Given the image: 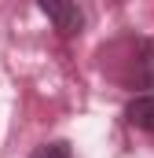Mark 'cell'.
I'll return each mask as SVG.
<instances>
[{
  "mask_svg": "<svg viewBox=\"0 0 154 158\" xmlns=\"http://www.w3.org/2000/svg\"><path fill=\"white\" fill-rule=\"evenodd\" d=\"M37 11L63 33V37H77L84 30V7L77 4H59V0H48V4H37Z\"/></svg>",
  "mask_w": 154,
  "mask_h": 158,
  "instance_id": "cell-1",
  "label": "cell"
},
{
  "mask_svg": "<svg viewBox=\"0 0 154 158\" xmlns=\"http://www.w3.org/2000/svg\"><path fill=\"white\" fill-rule=\"evenodd\" d=\"M132 85L154 88V37L136 40V55H132Z\"/></svg>",
  "mask_w": 154,
  "mask_h": 158,
  "instance_id": "cell-2",
  "label": "cell"
},
{
  "mask_svg": "<svg viewBox=\"0 0 154 158\" xmlns=\"http://www.w3.org/2000/svg\"><path fill=\"white\" fill-rule=\"evenodd\" d=\"M125 121H128L132 129L154 136V92H143V96L128 99V103H125Z\"/></svg>",
  "mask_w": 154,
  "mask_h": 158,
  "instance_id": "cell-3",
  "label": "cell"
},
{
  "mask_svg": "<svg viewBox=\"0 0 154 158\" xmlns=\"http://www.w3.org/2000/svg\"><path fill=\"white\" fill-rule=\"evenodd\" d=\"M30 158H74V147H70V140H48Z\"/></svg>",
  "mask_w": 154,
  "mask_h": 158,
  "instance_id": "cell-4",
  "label": "cell"
}]
</instances>
